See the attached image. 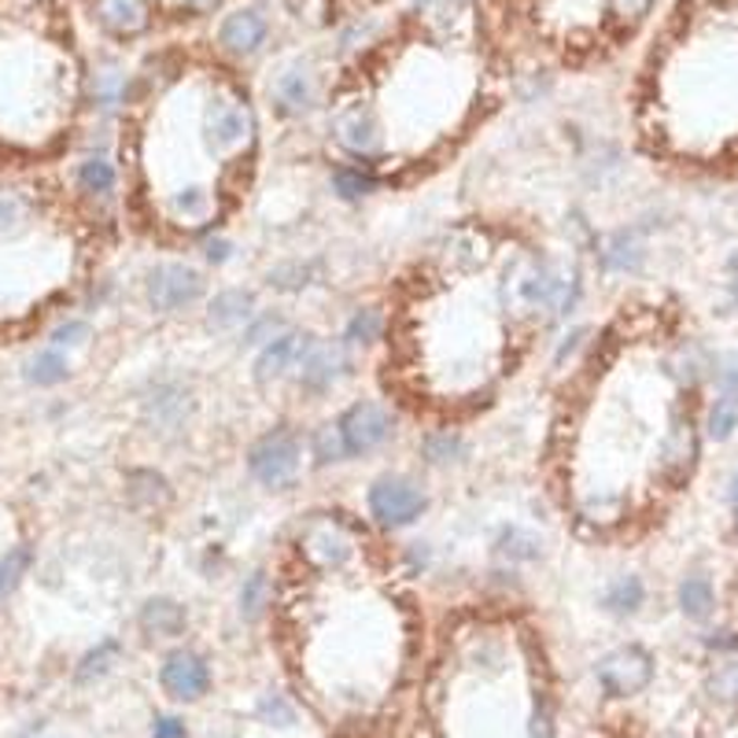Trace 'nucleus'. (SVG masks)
Listing matches in <instances>:
<instances>
[{
	"label": "nucleus",
	"instance_id": "obj_37",
	"mask_svg": "<svg viewBox=\"0 0 738 738\" xmlns=\"http://www.w3.org/2000/svg\"><path fill=\"white\" fill-rule=\"evenodd\" d=\"M381 329H384L381 310L362 307V310H355V318L347 322V340H352V344H373V340L381 336Z\"/></svg>",
	"mask_w": 738,
	"mask_h": 738
},
{
	"label": "nucleus",
	"instance_id": "obj_42",
	"mask_svg": "<svg viewBox=\"0 0 738 738\" xmlns=\"http://www.w3.org/2000/svg\"><path fill=\"white\" fill-rule=\"evenodd\" d=\"M709 691L716 698H724V702H738V657H731V662H724L716 668L713 679H709Z\"/></svg>",
	"mask_w": 738,
	"mask_h": 738
},
{
	"label": "nucleus",
	"instance_id": "obj_26",
	"mask_svg": "<svg viewBox=\"0 0 738 738\" xmlns=\"http://www.w3.org/2000/svg\"><path fill=\"white\" fill-rule=\"evenodd\" d=\"M713 606H716L713 584H709V576H702V572H694V576H687L683 584H679V609L691 620H709L713 617Z\"/></svg>",
	"mask_w": 738,
	"mask_h": 738
},
{
	"label": "nucleus",
	"instance_id": "obj_24",
	"mask_svg": "<svg viewBox=\"0 0 738 738\" xmlns=\"http://www.w3.org/2000/svg\"><path fill=\"white\" fill-rule=\"evenodd\" d=\"M126 491H130L133 507H141V510H159V507H167V502H170V484L163 480L159 473H152V469L130 473Z\"/></svg>",
	"mask_w": 738,
	"mask_h": 738
},
{
	"label": "nucleus",
	"instance_id": "obj_44",
	"mask_svg": "<svg viewBox=\"0 0 738 738\" xmlns=\"http://www.w3.org/2000/svg\"><path fill=\"white\" fill-rule=\"evenodd\" d=\"M650 4L654 0H606V12L620 19V23H639L650 12Z\"/></svg>",
	"mask_w": 738,
	"mask_h": 738
},
{
	"label": "nucleus",
	"instance_id": "obj_50",
	"mask_svg": "<svg viewBox=\"0 0 738 738\" xmlns=\"http://www.w3.org/2000/svg\"><path fill=\"white\" fill-rule=\"evenodd\" d=\"M226 0H189V12H197V15H211L215 8H222Z\"/></svg>",
	"mask_w": 738,
	"mask_h": 738
},
{
	"label": "nucleus",
	"instance_id": "obj_13",
	"mask_svg": "<svg viewBox=\"0 0 738 738\" xmlns=\"http://www.w3.org/2000/svg\"><path fill=\"white\" fill-rule=\"evenodd\" d=\"M192 410V395L189 388L174 384V381H163L155 384L148 392V400H144V417H148L152 429L159 432H174L184 425V417Z\"/></svg>",
	"mask_w": 738,
	"mask_h": 738
},
{
	"label": "nucleus",
	"instance_id": "obj_12",
	"mask_svg": "<svg viewBox=\"0 0 738 738\" xmlns=\"http://www.w3.org/2000/svg\"><path fill=\"white\" fill-rule=\"evenodd\" d=\"M310 347H314V336L310 333H281L259 352L255 377L259 381H277V377L293 373V369H299V362L307 358Z\"/></svg>",
	"mask_w": 738,
	"mask_h": 738
},
{
	"label": "nucleus",
	"instance_id": "obj_35",
	"mask_svg": "<svg viewBox=\"0 0 738 738\" xmlns=\"http://www.w3.org/2000/svg\"><path fill=\"white\" fill-rule=\"evenodd\" d=\"M31 561H34L31 547H15V550H8L4 558H0V598H8L19 587V580L26 576Z\"/></svg>",
	"mask_w": 738,
	"mask_h": 738
},
{
	"label": "nucleus",
	"instance_id": "obj_49",
	"mask_svg": "<svg viewBox=\"0 0 738 738\" xmlns=\"http://www.w3.org/2000/svg\"><path fill=\"white\" fill-rule=\"evenodd\" d=\"M203 259H207V262H215V266H218V262H226V259H229V240L211 237L207 245H203Z\"/></svg>",
	"mask_w": 738,
	"mask_h": 738
},
{
	"label": "nucleus",
	"instance_id": "obj_7",
	"mask_svg": "<svg viewBox=\"0 0 738 738\" xmlns=\"http://www.w3.org/2000/svg\"><path fill=\"white\" fill-rule=\"evenodd\" d=\"M336 429L344 436L347 454H373L392 436V414L373 400H358L340 414Z\"/></svg>",
	"mask_w": 738,
	"mask_h": 738
},
{
	"label": "nucleus",
	"instance_id": "obj_18",
	"mask_svg": "<svg viewBox=\"0 0 738 738\" xmlns=\"http://www.w3.org/2000/svg\"><path fill=\"white\" fill-rule=\"evenodd\" d=\"M255 318V296L248 288H226L211 299L207 307V322L211 329H240Z\"/></svg>",
	"mask_w": 738,
	"mask_h": 738
},
{
	"label": "nucleus",
	"instance_id": "obj_36",
	"mask_svg": "<svg viewBox=\"0 0 738 738\" xmlns=\"http://www.w3.org/2000/svg\"><path fill=\"white\" fill-rule=\"evenodd\" d=\"M119 654H122V646L115 643V639H108V643H100L96 650H90V654L82 657V665H78V683H90V679L104 676L115 665V657H119Z\"/></svg>",
	"mask_w": 738,
	"mask_h": 738
},
{
	"label": "nucleus",
	"instance_id": "obj_22",
	"mask_svg": "<svg viewBox=\"0 0 738 738\" xmlns=\"http://www.w3.org/2000/svg\"><path fill=\"white\" fill-rule=\"evenodd\" d=\"M274 104L281 115H307L310 104H314V82H310V74L299 71V67L281 74L274 82Z\"/></svg>",
	"mask_w": 738,
	"mask_h": 738
},
{
	"label": "nucleus",
	"instance_id": "obj_4",
	"mask_svg": "<svg viewBox=\"0 0 738 738\" xmlns=\"http://www.w3.org/2000/svg\"><path fill=\"white\" fill-rule=\"evenodd\" d=\"M355 528L344 517L322 513V517L307 521V528L299 532V554L310 561L314 569H344L355 558Z\"/></svg>",
	"mask_w": 738,
	"mask_h": 738
},
{
	"label": "nucleus",
	"instance_id": "obj_8",
	"mask_svg": "<svg viewBox=\"0 0 738 738\" xmlns=\"http://www.w3.org/2000/svg\"><path fill=\"white\" fill-rule=\"evenodd\" d=\"M333 141L340 144V152L352 155L355 163H369L384 152L381 138V122L366 104H352V108H340L333 119Z\"/></svg>",
	"mask_w": 738,
	"mask_h": 738
},
{
	"label": "nucleus",
	"instance_id": "obj_52",
	"mask_svg": "<svg viewBox=\"0 0 738 738\" xmlns=\"http://www.w3.org/2000/svg\"><path fill=\"white\" fill-rule=\"evenodd\" d=\"M731 288H735V299H738V266H735V281H731Z\"/></svg>",
	"mask_w": 738,
	"mask_h": 738
},
{
	"label": "nucleus",
	"instance_id": "obj_6",
	"mask_svg": "<svg viewBox=\"0 0 738 738\" xmlns=\"http://www.w3.org/2000/svg\"><path fill=\"white\" fill-rule=\"evenodd\" d=\"M595 676L609 698H631L646 691L650 679H654V657L643 646H620L614 654L602 657Z\"/></svg>",
	"mask_w": 738,
	"mask_h": 738
},
{
	"label": "nucleus",
	"instance_id": "obj_15",
	"mask_svg": "<svg viewBox=\"0 0 738 738\" xmlns=\"http://www.w3.org/2000/svg\"><path fill=\"white\" fill-rule=\"evenodd\" d=\"M694 462H698V429L679 417L662 440V469L672 480H683V477H691Z\"/></svg>",
	"mask_w": 738,
	"mask_h": 738
},
{
	"label": "nucleus",
	"instance_id": "obj_48",
	"mask_svg": "<svg viewBox=\"0 0 738 738\" xmlns=\"http://www.w3.org/2000/svg\"><path fill=\"white\" fill-rule=\"evenodd\" d=\"M528 738H554V716H550V709H547V705H539L536 713H532Z\"/></svg>",
	"mask_w": 738,
	"mask_h": 738
},
{
	"label": "nucleus",
	"instance_id": "obj_29",
	"mask_svg": "<svg viewBox=\"0 0 738 738\" xmlns=\"http://www.w3.org/2000/svg\"><path fill=\"white\" fill-rule=\"evenodd\" d=\"M26 381L37 384V388H52L67 381V358L60 347H48V352H37L31 358V366H26Z\"/></svg>",
	"mask_w": 738,
	"mask_h": 738
},
{
	"label": "nucleus",
	"instance_id": "obj_20",
	"mask_svg": "<svg viewBox=\"0 0 738 738\" xmlns=\"http://www.w3.org/2000/svg\"><path fill=\"white\" fill-rule=\"evenodd\" d=\"M184 624H189V614H184V606L174 598H148L141 606V628L155 639L181 635Z\"/></svg>",
	"mask_w": 738,
	"mask_h": 738
},
{
	"label": "nucleus",
	"instance_id": "obj_41",
	"mask_svg": "<svg viewBox=\"0 0 738 738\" xmlns=\"http://www.w3.org/2000/svg\"><path fill=\"white\" fill-rule=\"evenodd\" d=\"M281 333H288L285 322H281L277 314H262V318H251L248 333H245V344L251 347H266L270 340H277Z\"/></svg>",
	"mask_w": 738,
	"mask_h": 738
},
{
	"label": "nucleus",
	"instance_id": "obj_39",
	"mask_svg": "<svg viewBox=\"0 0 738 738\" xmlns=\"http://www.w3.org/2000/svg\"><path fill=\"white\" fill-rule=\"evenodd\" d=\"M462 454V440L454 432H432L429 440H425V459L432 465H447L454 462Z\"/></svg>",
	"mask_w": 738,
	"mask_h": 738
},
{
	"label": "nucleus",
	"instance_id": "obj_25",
	"mask_svg": "<svg viewBox=\"0 0 738 738\" xmlns=\"http://www.w3.org/2000/svg\"><path fill=\"white\" fill-rule=\"evenodd\" d=\"M646 598V587L639 576H617L614 584L602 591V606L609 609L614 617H631Z\"/></svg>",
	"mask_w": 738,
	"mask_h": 738
},
{
	"label": "nucleus",
	"instance_id": "obj_45",
	"mask_svg": "<svg viewBox=\"0 0 738 738\" xmlns=\"http://www.w3.org/2000/svg\"><path fill=\"white\" fill-rule=\"evenodd\" d=\"M713 373H716V384H721V392L735 395V400H738V352L724 355L721 362H716Z\"/></svg>",
	"mask_w": 738,
	"mask_h": 738
},
{
	"label": "nucleus",
	"instance_id": "obj_10",
	"mask_svg": "<svg viewBox=\"0 0 738 738\" xmlns=\"http://www.w3.org/2000/svg\"><path fill=\"white\" fill-rule=\"evenodd\" d=\"M352 369V355H347L344 344H325V340H314V347L307 352V358L299 362V388L303 392H329L340 377Z\"/></svg>",
	"mask_w": 738,
	"mask_h": 738
},
{
	"label": "nucleus",
	"instance_id": "obj_30",
	"mask_svg": "<svg viewBox=\"0 0 738 738\" xmlns=\"http://www.w3.org/2000/svg\"><path fill=\"white\" fill-rule=\"evenodd\" d=\"M31 222V200L23 192L0 189V237H15Z\"/></svg>",
	"mask_w": 738,
	"mask_h": 738
},
{
	"label": "nucleus",
	"instance_id": "obj_5",
	"mask_svg": "<svg viewBox=\"0 0 738 738\" xmlns=\"http://www.w3.org/2000/svg\"><path fill=\"white\" fill-rule=\"evenodd\" d=\"M144 293H148V303L163 310V314L184 310L203 296V274L189 262H159V266L148 270Z\"/></svg>",
	"mask_w": 738,
	"mask_h": 738
},
{
	"label": "nucleus",
	"instance_id": "obj_1",
	"mask_svg": "<svg viewBox=\"0 0 738 738\" xmlns=\"http://www.w3.org/2000/svg\"><path fill=\"white\" fill-rule=\"evenodd\" d=\"M200 130H203L207 148L215 155H222V159H240L245 152L255 148L259 122H255V111H251L245 100L218 93L207 100V111H203Z\"/></svg>",
	"mask_w": 738,
	"mask_h": 738
},
{
	"label": "nucleus",
	"instance_id": "obj_21",
	"mask_svg": "<svg viewBox=\"0 0 738 738\" xmlns=\"http://www.w3.org/2000/svg\"><path fill=\"white\" fill-rule=\"evenodd\" d=\"M624 517V499L609 488H591L587 495H580L576 502V521L580 524H595L598 532H606L609 524H617Z\"/></svg>",
	"mask_w": 738,
	"mask_h": 738
},
{
	"label": "nucleus",
	"instance_id": "obj_38",
	"mask_svg": "<svg viewBox=\"0 0 738 738\" xmlns=\"http://www.w3.org/2000/svg\"><path fill=\"white\" fill-rule=\"evenodd\" d=\"M314 454H318V462H322V465H329V462H344V459H347L344 436H340L336 425H322V429L314 432Z\"/></svg>",
	"mask_w": 738,
	"mask_h": 738
},
{
	"label": "nucleus",
	"instance_id": "obj_14",
	"mask_svg": "<svg viewBox=\"0 0 738 738\" xmlns=\"http://www.w3.org/2000/svg\"><path fill=\"white\" fill-rule=\"evenodd\" d=\"M262 41H266V19H262L259 12H251V8L226 15V23L218 26V45L226 48L229 56L259 52Z\"/></svg>",
	"mask_w": 738,
	"mask_h": 738
},
{
	"label": "nucleus",
	"instance_id": "obj_9",
	"mask_svg": "<svg viewBox=\"0 0 738 738\" xmlns=\"http://www.w3.org/2000/svg\"><path fill=\"white\" fill-rule=\"evenodd\" d=\"M159 683L163 691L178 698V702H197L211 687V668L200 654H192V650H174L159 668Z\"/></svg>",
	"mask_w": 738,
	"mask_h": 738
},
{
	"label": "nucleus",
	"instance_id": "obj_47",
	"mask_svg": "<svg viewBox=\"0 0 738 738\" xmlns=\"http://www.w3.org/2000/svg\"><path fill=\"white\" fill-rule=\"evenodd\" d=\"M152 738H189V727L178 716H159V721L152 724Z\"/></svg>",
	"mask_w": 738,
	"mask_h": 738
},
{
	"label": "nucleus",
	"instance_id": "obj_51",
	"mask_svg": "<svg viewBox=\"0 0 738 738\" xmlns=\"http://www.w3.org/2000/svg\"><path fill=\"white\" fill-rule=\"evenodd\" d=\"M731 507H735V517H738V473H735V480H731Z\"/></svg>",
	"mask_w": 738,
	"mask_h": 738
},
{
	"label": "nucleus",
	"instance_id": "obj_2",
	"mask_svg": "<svg viewBox=\"0 0 738 738\" xmlns=\"http://www.w3.org/2000/svg\"><path fill=\"white\" fill-rule=\"evenodd\" d=\"M299 462H303V440L288 425H277L248 447V469L262 488L285 491L299 477Z\"/></svg>",
	"mask_w": 738,
	"mask_h": 738
},
{
	"label": "nucleus",
	"instance_id": "obj_23",
	"mask_svg": "<svg viewBox=\"0 0 738 738\" xmlns=\"http://www.w3.org/2000/svg\"><path fill=\"white\" fill-rule=\"evenodd\" d=\"M713 369H716V362L709 358L705 347H698V344H679L676 355L668 358V373H672L679 384H698L702 377L713 373Z\"/></svg>",
	"mask_w": 738,
	"mask_h": 738
},
{
	"label": "nucleus",
	"instance_id": "obj_46",
	"mask_svg": "<svg viewBox=\"0 0 738 738\" xmlns=\"http://www.w3.org/2000/svg\"><path fill=\"white\" fill-rule=\"evenodd\" d=\"M85 340H90V325L78 322V318H71V322H63V325H56V333H52L56 347H78V344H85Z\"/></svg>",
	"mask_w": 738,
	"mask_h": 738
},
{
	"label": "nucleus",
	"instance_id": "obj_16",
	"mask_svg": "<svg viewBox=\"0 0 738 738\" xmlns=\"http://www.w3.org/2000/svg\"><path fill=\"white\" fill-rule=\"evenodd\" d=\"M488 251H491V240L480 226H459L443 237L440 255L447 266L454 270H477L480 262H488Z\"/></svg>",
	"mask_w": 738,
	"mask_h": 738
},
{
	"label": "nucleus",
	"instance_id": "obj_11",
	"mask_svg": "<svg viewBox=\"0 0 738 738\" xmlns=\"http://www.w3.org/2000/svg\"><path fill=\"white\" fill-rule=\"evenodd\" d=\"M167 215L178 229L184 233H200L207 229L218 215V197L207 189V184H184V189L170 192Z\"/></svg>",
	"mask_w": 738,
	"mask_h": 738
},
{
	"label": "nucleus",
	"instance_id": "obj_33",
	"mask_svg": "<svg viewBox=\"0 0 738 738\" xmlns=\"http://www.w3.org/2000/svg\"><path fill=\"white\" fill-rule=\"evenodd\" d=\"M266 606H270L266 572H251V576L245 580V587H240V614H245L248 620H259L262 614H266Z\"/></svg>",
	"mask_w": 738,
	"mask_h": 738
},
{
	"label": "nucleus",
	"instance_id": "obj_40",
	"mask_svg": "<svg viewBox=\"0 0 738 738\" xmlns=\"http://www.w3.org/2000/svg\"><path fill=\"white\" fill-rule=\"evenodd\" d=\"M310 277V266L303 262H281V266L270 270V285L281 288V293H296V288H303Z\"/></svg>",
	"mask_w": 738,
	"mask_h": 738
},
{
	"label": "nucleus",
	"instance_id": "obj_43",
	"mask_svg": "<svg viewBox=\"0 0 738 738\" xmlns=\"http://www.w3.org/2000/svg\"><path fill=\"white\" fill-rule=\"evenodd\" d=\"M259 716L266 724H277V727H293L296 724V709L285 702L281 694H266L259 702Z\"/></svg>",
	"mask_w": 738,
	"mask_h": 738
},
{
	"label": "nucleus",
	"instance_id": "obj_34",
	"mask_svg": "<svg viewBox=\"0 0 738 738\" xmlns=\"http://www.w3.org/2000/svg\"><path fill=\"white\" fill-rule=\"evenodd\" d=\"M93 100H96V108L100 111H115L119 104L126 100V74H119V71H100L93 78Z\"/></svg>",
	"mask_w": 738,
	"mask_h": 738
},
{
	"label": "nucleus",
	"instance_id": "obj_19",
	"mask_svg": "<svg viewBox=\"0 0 738 738\" xmlns=\"http://www.w3.org/2000/svg\"><path fill=\"white\" fill-rule=\"evenodd\" d=\"M643 259H646V245L635 229H620L602 245V266H606L609 274H635V270L643 266Z\"/></svg>",
	"mask_w": 738,
	"mask_h": 738
},
{
	"label": "nucleus",
	"instance_id": "obj_27",
	"mask_svg": "<svg viewBox=\"0 0 738 738\" xmlns=\"http://www.w3.org/2000/svg\"><path fill=\"white\" fill-rule=\"evenodd\" d=\"M333 189L344 200H362V197H369V192H377V174L369 167H362V163H347V167H336Z\"/></svg>",
	"mask_w": 738,
	"mask_h": 738
},
{
	"label": "nucleus",
	"instance_id": "obj_28",
	"mask_svg": "<svg viewBox=\"0 0 738 738\" xmlns=\"http://www.w3.org/2000/svg\"><path fill=\"white\" fill-rule=\"evenodd\" d=\"M78 184L90 197H111L115 192V167L104 155H90L85 163H78Z\"/></svg>",
	"mask_w": 738,
	"mask_h": 738
},
{
	"label": "nucleus",
	"instance_id": "obj_3",
	"mask_svg": "<svg viewBox=\"0 0 738 738\" xmlns=\"http://www.w3.org/2000/svg\"><path fill=\"white\" fill-rule=\"evenodd\" d=\"M366 507L381 528H406L429 507V495H425L410 477L400 473H388V477L373 480V488L366 491Z\"/></svg>",
	"mask_w": 738,
	"mask_h": 738
},
{
	"label": "nucleus",
	"instance_id": "obj_32",
	"mask_svg": "<svg viewBox=\"0 0 738 738\" xmlns=\"http://www.w3.org/2000/svg\"><path fill=\"white\" fill-rule=\"evenodd\" d=\"M539 550H543V543L532 536V532L517 528V524L499 536V554H502V558H510V561H536Z\"/></svg>",
	"mask_w": 738,
	"mask_h": 738
},
{
	"label": "nucleus",
	"instance_id": "obj_31",
	"mask_svg": "<svg viewBox=\"0 0 738 738\" xmlns=\"http://www.w3.org/2000/svg\"><path fill=\"white\" fill-rule=\"evenodd\" d=\"M705 429L713 440H731L735 429H738V400L735 395H727V392L716 395V403L709 406Z\"/></svg>",
	"mask_w": 738,
	"mask_h": 738
},
{
	"label": "nucleus",
	"instance_id": "obj_17",
	"mask_svg": "<svg viewBox=\"0 0 738 738\" xmlns=\"http://www.w3.org/2000/svg\"><path fill=\"white\" fill-rule=\"evenodd\" d=\"M96 15H100V23L119 37H133V34L148 31V19H152L144 0H96Z\"/></svg>",
	"mask_w": 738,
	"mask_h": 738
}]
</instances>
